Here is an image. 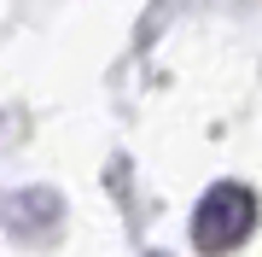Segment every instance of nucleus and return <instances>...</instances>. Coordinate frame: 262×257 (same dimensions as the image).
I'll return each mask as SVG.
<instances>
[{
	"instance_id": "nucleus-1",
	"label": "nucleus",
	"mask_w": 262,
	"mask_h": 257,
	"mask_svg": "<svg viewBox=\"0 0 262 257\" xmlns=\"http://www.w3.org/2000/svg\"><path fill=\"white\" fill-rule=\"evenodd\" d=\"M256 216H262V205H256V193L245 181H215L204 199H198V210H192V240H198V251L222 257V251H233V246L251 240Z\"/></svg>"
}]
</instances>
